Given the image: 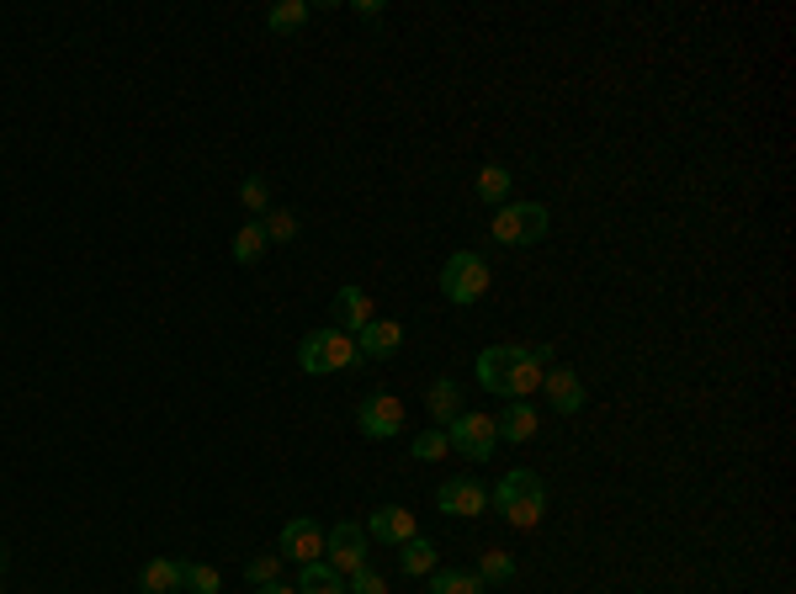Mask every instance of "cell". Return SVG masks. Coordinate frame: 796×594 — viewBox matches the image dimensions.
<instances>
[{
	"mask_svg": "<svg viewBox=\"0 0 796 594\" xmlns=\"http://www.w3.org/2000/svg\"><path fill=\"white\" fill-rule=\"evenodd\" d=\"M553 372V366H547ZM536 361L526 356V345H515V340H505V345H488L478 356V387H488V393H505V399H531V393H542V377H547Z\"/></svg>",
	"mask_w": 796,
	"mask_h": 594,
	"instance_id": "6da1fadb",
	"label": "cell"
},
{
	"mask_svg": "<svg viewBox=\"0 0 796 594\" xmlns=\"http://www.w3.org/2000/svg\"><path fill=\"white\" fill-rule=\"evenodd\" d=\"M488 510H500L515 531H536L542 515H547V483L531 473V467H515L494 483V494H488Z\"/></svg>",
	"mask_w": 796,
	"mask_h": 594,
	"instance_id": "7a4b0ae2",
	"label": "cell"
},
{
	"mask_svg": "<svg viewBox=\"0 0 796 594\" xmlns=\"http://www.w3.org/2000/svg\"><path fill=\"white\" fill-rule=\"evenodd\" d=\"M362 361V351H356V340L345 330H314L303 334V345H298V366L309 372V377H330V372H351Z\"/></svg>",
	"mask_w": 796,
	"mask_h": 594,
	"instance_id": "3957f363",
	"label": "cell"
},
{
	"mask_svg": "<svg viewBox=\"0 0 796 594\" xmlns=\"http://www.w3.org/2000/svg\"><path fill=\"white\" fill-rule=\"evenodd\" d=\"M553 229V213L542 208V202H505L494 223H488V234L500 239V244H542Z\"/></svg>",
	"mask_w": 796,
	"mask_h": 594,
	"instance_id": "277c9868",
	"label": "cell"
},
{
	"mask_svg": "<svg viewBox=\"0 0 796 594\" xmlns=\"http://www.w3.org/2000/svg\"><path fill=\"white\" fill-rule=\"evenodd\" d=\"M488 261L483 255H473V250H457V255H446V265H441V292L452 298V303H478L483 292H488Z\"/></svg>",
	"mask_w": 796,
	"mask_h": 594,
	"instance_id": "5b68a950",
	"label": "cell"
},
{
	"mask_svg": "<svg viewBox=\"0 0 796 594\" xmlns=\"http://www.w3.org/2000/svg\"><path fill=\"white\" fill-rule=\"evenodd\" d=\"M446 446L467 462H488L494 446H500V435H494V414H478V409H462L457 420L446 425Z\"/></svg>",
	"mask_w": 796,
	"mask_h": 594,
	"instance_id": "8992f818",
	"label": "cell"
},
{
	"mask_svg": "<svg viewBox=\"0 0 796 594\" xmlns=\"http://www.w3.org/2000/svg\"><path fill=\"white\" fill-rule=\"evenodd\" d=\"M366 531L356 521H340L335 531H324V563L340 573V578H351L356 568H366Z\"/></svg>",
	"mask_w": 796,
	"mask_h": 594,
	"instance_id": "52a82bcc",
	"label": "cell"
},
{
	"mask_svg": "<svg viewBox=\"0 0 796 594\" xmlns=\"http://www.w3.org/2000/svg\"><path fill=\"white\" fill-rule=\"evenodd\" d=\"M404 399H393V393H372L362 399L356 409V430H362L366 441H393V435H404Z\"/></svg>",
	"mask_w": 796,
	"mask_h": 594,
	"instance_id": "ba28073f",
	"label": "cell"
},
{
	"mask_svg": "<svg viewBox=\"0 0 796 594\" xmlns=\"http://www.w3.org/2000/svg\"><path fill=\"white\" fill-rule=\"evenodd\" d=\"M276 557L282 563H298V568H309L324 557V525L319 521H288L282 525V542H276Z\"/></svg>",
	"mask_w": 796,
	"mask_h": 594,
	"instance_id": "9c48e42d",
	"label": "cell"
},
{
	"mask_svg": "<svg viewBox=\"0 0 796 594\" xmlns=\"http://www.w3.org/2000/svg\"><path fill=\"white\" fill-rule=\"evenodd\" d=\"M362 531H366V542H383V547H404L410 536H420L414 510H404V504H383V510H372Z\"/></svg>",
	"mask_w": 796,
	"mask_h": 594,
	"instance_id": "30bf717a",
	"label": "cell"
},
{
	"mask_svg": "<svg viewBox=\"0 0 796 594\" xmlns=\"http://www.w3.org/2000/svg\"><path fill=\"white\" fill-rule=\"evenodd\" d=\"M435 510H441V515H467V521H473V515H483V510H488V489H483V483H473V477H446V483H441V489H435Z\"/></svg>",
	"mask_w": 796,
	"mask_h": 594,
	"instance_id": "8fae6325",
	"label": "cell"
},
{
	"mask_svg": "<svg viewBox=\"0 0 796 594\" xmlns=\"http://www.w3.org/2000/svg\"><path fill=\"white\" fill-rule=\"evenodd\" d=\"M351 340H356L362 361H393L399 345H404V324H399V319H372V324H362Z\"/></svg>",
	"mask_w": 796,
	"mask_h": 594,
	"instance_id": "7c38bea8",
	"label": "cell"
},
{
	"mask_svg": "<svg viewBox=\"0 0 796 594\" xmlns=\"http://www.w3.org/2000/svg\"><path fill=\"white\" fill-rule=\"evenodd\" d=\"M536 430H542V414H536L526 399H510V404L494 414V435H500V441H510V446H526Z\"/></svg>",
	"mask_w": 796,
	"mask_h": 594,
	"instance_id": "4fadbf2b",
	"label": "cell"
},
{
	"mask_svg": "<svg viewBox=\"0 0 796 594\" xmlns=\"http://www.w3.org/2000/svg\"><path fill=\"white\" fill-rule=\"evenodd\" d=\"M330 319H335V330L356 334L362 324H372L377 313H372V298H366L362 286H340L335 298H330Z\"/></svg>",
	"mask_w": 796,
	"mask_h": 594,
	"instance_id": "5bb4252c",
	"label": "cell"
},
{
	"mask_svg": "<svg viewBox=\"0 0 796 594\" xmlns=\"http://www.w3.org/2000/svg\"><path fill=\"white\" fill-rule=\"evenodd\" d=\"M542 393L553 399L557 414H580L584 409V382H580V372H568V366H553V372L542 377Z\"/></svg>",
	"mask_w": 796,
	"mask_h": 594,
	"instance_id": "9a60e30c",
	"label": "cell"
},
{
	"mask_svg": "<svg viewBox=\"0 0 796 594\" xmlns=\"http://www.w3.org/2000/svg\"><path fill=\"white\" fill-rule=\"evenodd\" d=\"M181 563L175 557H149L144 573H139V594H181Z\"/></svg>",
	"mask_w": 796,
	"mask_h": 594,
	"instance_id": "2e32d148",
	"label": "cell"
},
{
	"mask_svg": "<svg viewBox=\"0 0 796 594\" xmlns=\"http://www.w3.org/2000/svg\"><path fill=\"white\" fill-rule=\"evenodd\" d=\"M425 409H431V420L441 430L452 425L462 414V387H457V377H435L431 382V393H425Z\"/></svg>",
	"mask_w": 796,
	"mask_h": 594,
	"instance_id": "e0dca14e",
	"label": "cell"
},
{
	"mask_svg": "<svg viewBox=\"0 0 796 594\" xmlns=\"http://www.w3.org/2000/svg\"><path fill=\"white\" fill-rule=\"evenodd\" d=\"M298 594H351V590H345V578L319 557V563H309V568H298Z\"/></svg>",
	"mask_w": 796,
	"mask_h": 594,
	"instance_id": "ac0fdd59",
	"label": "cell"
},
{
	"mask_svg": "<svg viewBox=\"0 0 796 594\" xmlns=\"http://www.w3.org/2000/svg\"><path fill=\"white\" fill-rule=\"evenodd\" d=\"M435 557H441V552H435L431 536H410L404 552H399V568L410 573V578H425V573H435Z\"/></svg>",
	"mask_w": 796,
	"mask_h": 594,
	"instance_id": "d6986e66",
	"label": "cell"
},
{
	"mask_svg": "<svg viewBox=\"0 0 796 594\" xmlns=\"http://www.w3.org/2000/svg\"><path fill=\"white\" fill-rule=\"evenodd\" d=\"M478 197L488 208H505L510 202V170L500 165V160H488V165L478 170Z\"/></svg>",
	"mask_w": 796,
	"mask_h": 594,
	"instance_id": "ffe728a7",
	"label": "cell"
},
{
	"mask_svg": "<svg viewBox=\"0 0 796 594\" xmlns=\"http://www.w3.org/2000/svg\"><path fill=\"white\" fill-rule=\"evenodd\" d=\"M309 17H314V6H309V0H282V6H271V17H265V27L288 38V32H298V27L309 22Z\"/></svg>",
	"mask_w": 796,
	"mask_h": 594,
	"instance_id": "44dd1931",
	"label": "cell"
},
{
	"mask_svg": "<svg viewBox=\"0 0 796 594\" xmlns=\"http://www.w3.org/2000/svg\"><path fill=\"white\" fill-rule=\"evenodd\" d=\"M488 584H483L478 573H462V568H441L431 573V594H483Z\"/></svg>",
	"mask_w": 796,
	"mask_h": 594,
	"instance_id": "7402d4cb",
	"label": "cell"
},
{
	"mask_svg": "<svg viewBox=\"0 0 796 594\" xmlns=\"http://www.w3.org/2000/svg\"><path fill=\"white\" fill-rule=\"evenodd\" d=\"M265 244H271V239H265L261 218H250V223H244L240 234H234V261H240V265H255V261L265 255Z\"/></svg>",
	"mask_w": 796,
	"mask_h": 594,
	"instance_id": "603a6c76",
	"label": "cell"
},
{
	"mask_svg": "<svg viewBox=\"0 0 796 594\" xmlns=\"http://www.w3.org/2000/svg\"><path fill=\"white\" fill-rule=\"evenodd\" d=\"M478 578H483V584H510V578H515V557H510L505 547H483Z\"/></svg>",
	"mask_w": 796,
	"mask_h": 594,
	"instance_id": "cb8c5ba5",
	"label": "cell"
},
{
	"mask_svg": "<svg viewBox=\"0 0 796 594\" xmlns=\"http://www.w3.org/2000/svg\"><path fill=\"white\" fill-rule=\"evenodd\" d=\"M261 229L271 244H288V239H298V213H282V208H265L261 213Z\"/></svg>",
	"mask_w": 796,
	"mask_h": 594,
	"instance_id": "d4e9b609",
	"label": "cell"
},
{
	"mask_svg": "<svg viewBox=\"0 0 796 594\" xmlns=\"http://www.w3.org/2000/svg\"><path fill=\"white\" fill-rule=\"evenodd\" d=\"M181 584H187L192 594H218L223 590L218 568H208V563H181Z\"/></svg>",
	"mask_w": 796,
	"mask_h": 594,
	"instance_id": "484cf974",
	"label": "cell"
},
{
	"mask_svg": "<svg viewBox=\"0 0 796 594\" xmlns=\"http://www.w3.org/2000/svg\"><path fill=\"white\" fill-rule=\"evenodd\" d=\"M410 452H414V462H441V456L452 452V446H446V430H420L410 441Z\"/></svg>",
	"mask_w": 796,
	"mask_h": 594,
	"instance_id": "4316f807",
	"label": "cell"
},
{
	"mask_svg": "<svg viewBox=\"0 0 796 594\" xmlns=\"http://www.w3.org/2000/svg\"><path fill=\"white\" fill-rule=\"evenodd\" d=\"M240 202H244V208H250L255 218L271 208V187H265V175H250V181H244V187H240Z\"/></svg>",
	"mask_w": 796,
	"mask_h": 594,
	"instance_id": "83f0119b",
	"label": "cell"
},
{
	"mask_svg": "<svg viewBox=\"0 0 796 594\" xmlns=\"http://www.w3.org/2000/svg\"><path fill=\"white\" fill-rule=\"evenodd\" d=\"M345 590H351V594H387V578L366 563V568H356L351 578H345Z\"/></svg>",
	"mask_w": 796,
	"mask_h": 594,
	"instance_id": "f1b7e54d",
	"label": "cell"
},
{
	"mask_svg": "<svg viewBox=\"0 0 796 594\" xmlns=\"http://www.w3.org/2000/svg\"><path fill=\"white\" fill-rule=\"evenodd\" d=\"M276 573H282V557H255L244 578H250V590H265V584H276Z\"/></svg>",
	"mask_w": 796,
	"mask_h": 594,
	"instance_id": "f546056e",
	"label": "cell"
},
{
	"mask_svg": "<svg viewBox=\"0 0 796 594\" xmlns=\"http://www.w3.org/2000/svg\"><path fill=\"white\" fill-rule=\"evenodd\" d=\"M356 17H366V22H372V17H383V6H377V0H356Z\"/></svg>",
	"mask_w": 796,
	"mask_h": 594,
	"instance_id": "4dcf8cb0",
	"label": "cell"
},
{
	"mask_svg": "<svg viewBox=\"0 0 796 594\" xmlns=\"http://www.w3.org/2000/svg\"><path fill=\"white\" fill-rule=\"evenodd\" d=\"M255 594H298V584H282V578H276V584H265V590H255Z\"/></svg>",
	"mask_w": 796,
	"mask_h": 594,
	"instance_id": "1f68e13d",
	"label": "cell"
},
{
	"mask_svg": "<svg viewBox=\"0 0 796 594\" xmlns=\"http://www.w3.org/2000/svg\"><path fill=\"white\" fill-rule=\"evenodd\" d=\"M0 568H6V547H0Z\"/></svg>",
	"mask_w": 796,
	"mask_h": 594,
	"instance_id": "d6a6232c",
	"label": "cell"
},
{
	"mask_svg": "<svg viewBox=\"0 0 796 594\" xmlns=\"http://www.w3.org/2000/svg\"><path fill=\"white\" fill-rule=\"evenodd\" d=\"M0 594H6V590H0Z\"/></svg>",
	"mask_w": 796,
	"mask_h": 594,
	"instance_id": "836d02e7",
	"label": "cell"
}]
</instances>
